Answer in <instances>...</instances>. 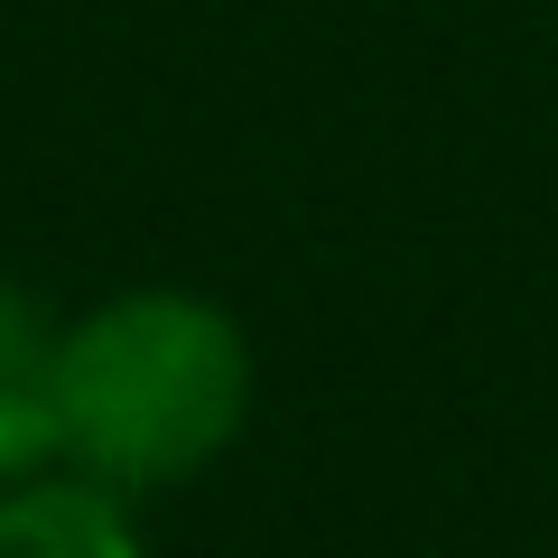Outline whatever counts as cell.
Segmentation results:
<instances>
[{
    "mask_svg": "<svg viewBox=\"0 0 558 558\" xmlns=\"http://www.w3.org/2000/svg\"><path fill=\"white\" fill-rule=\"evenodd\" d=\"M0 558H149L102 484H10L0 494Z\"/></svg>",
    "mask_w": 558,
    "mask_h": 558,
    "instance_id": "cell-3",
    "label": "cell"
},
{
    "mask_svg": "<svg viewBox=\"0 0 558 558\" xmlns=\"http://www.w3.org/2000/svg\"><path fill=\"white\" fill-rule=\"evenodd\" d=\"M252 410V354L233 317L186 289H131L65 326L57 354V418L65 457L102 494H149L233 447Z\"/></svg>",
    "mask_w": 558,
    "mask_h": 558,
    "instance_id": "cell-1",
    "label": "cell"
},
{
    "mask_svg": "<svg viewBox=\"0 0 558 558\" xmlns=\"http://www.w3.org/2000/svg\"><path fill=\"white\" fill-rule=\"evenodd\" d=\"M57 317L28 299L20 279H0V494L38 484L47 457H65V418H57Z\"/></svg>",
    "mask_w": 558,
    "mask_h": 558,
    "instance_id": "cell-2",
    "label": "cell"
}]
</instances>
